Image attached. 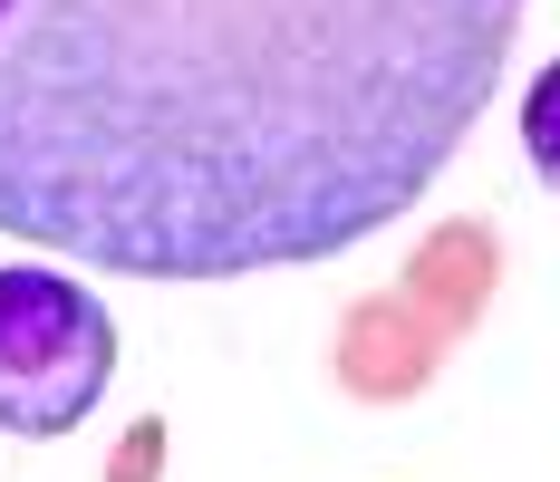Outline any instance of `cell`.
Wrapping results in <instances>:
<instances>
[{
  "label": "cell",
  "instance_id": "cell-1",
  "mask_svg": "<svg viewBox=\"0 0 560 482\" xmlns=\"http://www.w3.org/2000/svg\"><path fill=\"white\" fill-rule=\"evenodd\" d=\"M522 0H0V232L107 280L310 270L464 155Z\"/></svg>",
  "mask_w": 560,
  "mask_h": 482
},
{
  "label": "cell",
  "instance_id": "cell-3",
  "mask_svg": "<svg viewBox=\"0 0 560 482\" xmlns=\"http://www.w3.org/2000/svg\"><path fill=\"white\" fill-rule=\"evenodd\" d=\"M522 155H532V174L560 193V58L522 87Z\"/></svg>",
  "mask_w": 560,
  "mask_h": 482
},
{
  "label": "cell",
  "instance_id": "cell-2",
  "mask_svg": "<svg viewBox=\"0 0 560 482\" xmlns=\"http://www.w3.org/2000/svg\"><path fill=\"white\" fill-rule=\"evenodd\" d=\"M116 376V319L107 299L68 270L10 261L0 270V434H49L88 425Z\"/></svg>",
  "mask_w": 560,
  "mask_h": 482
}]
</instances>
